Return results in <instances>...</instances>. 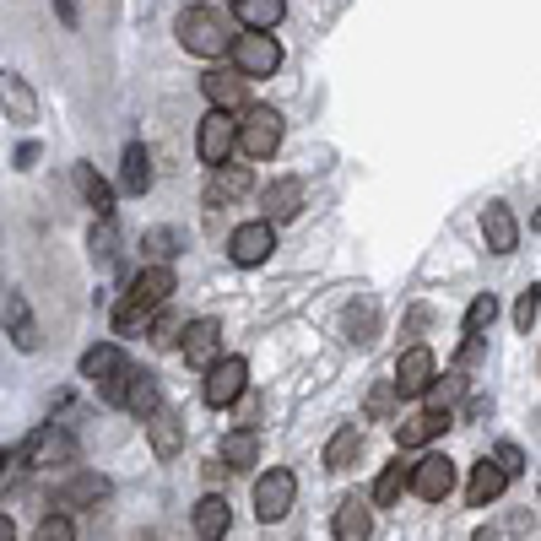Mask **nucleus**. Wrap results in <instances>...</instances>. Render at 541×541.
I'll list each match as a JSON object with an SVG mask.
<instances>
[{
  "instance_id": "f257e3e1",
  "label": "nucleus",
  "mask_w": 541,
  "mask_h": 541,
  "mask_svg": "<svg viewBox=\"0 0 541 541\" xmlns=\"http://www.w3.org/2000/svg\"><path fill=\"white\" fill-rule=\"evenodd\" d=\"M168 293H174V266H141L136 282L125 287L120 309H114V331L120 336H136L152 325V314L168 303Z\"/></svg>"
},
{
  "instance_id": "f03ea898",
  "label": "nucleus",
  "mask_w": 541,
  "mask_h": 541,
  "mask_svg": "<svg viewBox=\"0 0 541 541\" xmlns=\"http://www.w3.org/2000/svg\"><path fill=\"white\" fill-rule=\"evenodd\" d=\"M174 33H179V44L190 49V55H201V60H217V55H228V49H233L228 22H222L211 6H184Z\"/></svg>"
},
{
  "instance_id": "7ed1b4c3",
  "label": "nucleus",
  "mask_w": 541,
  "mask_h": 541,
  "mask_svg": "<svg viewBox=\"0 0 541 541\" xmlns=\"http://www.w3.org/2000/svg\"><path fill=\"white\" fill-rule=\"evenodd\" d=\"M130 374H136V368L125 363V352L114 347V341H103V347H87V352H82V379H92V385H98V395H103L109 406H125Z\"/></svg>"
},
{
  "instance_id": "20e7f679",
  "label": "nucleus",
  "mask_w": 541,
  "mask_h": 541,
  "mask_svg": "<svg viewBox=\"0 0 541 541\" xmlns=\"http://www.w3.org/2000/svg\"><path fill=\"white\" fill-rule=\"evenodd\" d=\"M276 147H282V114H276L271 103H244V114H239V152L255 157V163H266V157H276Z\"/></svg>"
},
{
  "instance_id": "39448f33",
  "label": "nucleus",
  "mask_w": 541,
  "mask_h": 541,
  "mask_svg": "<svg viewBox=\"0 0 541 541\" xmlns=\"http://www.w3.org/2000/svg\"><path fill=\"white\" fill-rule=\"evenodd\" d=\"M228 55H233V71L249 76V82H260V76H271L276 65H282V44H276L271 33H255V28H249V33L233 38Z\"/></svg>"
},
{
  "instance_id": "423d86ee",
  "label": "nucleus",
  "mask_w": 541,
  "mask_h": 541,
  "mask_svg": "<svg viewBox=\"0 0 541 541\" xmlns=\"http://www.w3.org/2000/svg\"><path fill=\"white\" fill-rule=\"evenodd\" d=\"M271 249H276V222L271 217H255V222H244V228L228 233V260L233 266H266Z\"/></svg>"
},
{
  "instance_id": "0eeeda50",
  "label": "nucleus",
  "mask_w": 541,
  "mask_h": 541,
  "mask_svg": "<svg viewBox=\"0 0 541 541\" xmlns=\"http://www.w3.org/2000/svg\"><path fill=\"white\" fill-rule=\"evenodd\" d=\"M195 147H201V163H206V168L228 163V157L239 152V120H233L228 109H211L206 120H201V136H195Z\"/></svg>"
},
{
  "instance_id": "6e6552de",
  "label": "nucleus",
  "mask_w": 541,
  "mask_h": 541,
  "mask_svg": "<svg viewBox=\"0 0 541 541\" xmlns=\"http://www.w3.org/2000/svg\"><path fill=\"white\" fill-rule=\"evenodd\" d=\"M244 385H249V363L244 358H217L206 368V385H201V395H206V406H233L244 395Z\"/></svg>"
},
{
  "instance_id": "1a4fd4ad",
  "label": "nucleus",
  "mask_w": 541,
  "mask_h": 541,
  "mask_svg": "<svg viewBox=\"0 0 541 541\" xmlns=\"http://www.w3.org/2000/svg\"><path fill=\"white\" fill-rule=\"evenodd\" d=\"M71 460H76V439L65 428H38L17 450V466H71Z\"/></svg>"
},
{
  "instance_id": "9d476101",
  "label": "nucleus",
  "mask_w": 541,
  "mask_h": 541,
  "mask_svg": "<svg viewBox=\"0 0 541 541\" xmlns=\"http://www.w3.org/2000/svg\"><path fill=\"white\" fill-rule=\"evenodd\" d=\"M412 493L428 498V504H444L455 493V460L450 455H422L412 466Z\"/></svg>"
},
{
  "instance_id": "9b49d317",
  "label": "nucleus",
  "mask_w": 541,
  "mask_h": 541,
  "mask_svg": "<svg viewBox=\"0 0 541 541\" xmlns=\"http://www.w3.org/2000/svg\"><path fill=\"white\" fill-rule=\"evenodd\" d=\"M293 493H298V482H293V471H282V466H271L266 477L255 482V514L260 520H282L287 509H293Z\"/></svg>"
},
{
  "instance_id": "f8f14e48",
  "label": "nucleus",
  "mask_w": 541,
  "mask_h": 541,
  "mask_svg": "<svg viewBox=\"0 0 541 541\" xmlns=\"http://www.w3.org/2000/svg\"><path fill=\"white\" fill-rule=\"evenodd\" d=\"M433 379H439V363H433L428 347H406L401 363H395V390L401 395H428Z\"/></svg>"
},
{
  "instance_id": "ddd939ff",
  "label": "nucleus",
  "mask_w": 541,
  "mask_h": 541,
  "mask_svg": "<svg viewBox=\"0 0 541 541\" xmlns=\"http://www.w3.org/2000/svg\"><path fill=\"white\" fill-rule=\"evenodd\" d=\"M179 352H184V363L211 368L222 358V325L217 320H190V325H184V336H179Z\"/></svg>"
},
{
  "instance_id": "4468645a",
  "label": "nucleus",
  "mask_w": 541,
  "mask_h": 541,
  "mask_svg": "<svg viewBox=\"0 0 541 541\" xmlns=\"http://www.w3.org/2000/svg\"><path fill=\"white\" fill-rule=\"evenodd\" d=\"M444 428H455L450 406H428V412L406 417L401 428H395V444H401V450H422V444H428V439H439Z\"/></svg>"
},
{
  "instance_id": "2eb2a0df",
  "label": "nucleus",
  "mask_w": 541,
  "mask_h": 541,
  "mask_svg": "<svg viewBox=\"0 0 541 541\" xmlns=\"http://www.w3.org/2000/svg\"><path fill=\"white\" fill-rule=\"evenodd\" d=\"M249 163H217L206 174V206H228V201H244L249 195Z\"/></svg>"
},
{
  "instance_id": "dca6fc26",
  "label": "nucleus",
  "mask_w": 541,
  "mask_h": 541,
  "mask_svg": "<svg viewBox=\"0 0 541 541\" xmlns=\"http://www.w3.org/2000/svg\"><path fill=\"white\" fill-rule=\"evenodd\" d=\"M0 325H6V336L17 341V352H38V320H33V309H28L22 293L0 298Z\"/></svg>"
},
{
  "instance_id": "f3484780",
  "label": "nucleus",
  "mask_w": 541,
  "mask_h": 541,
  "mask_svg": "<svg viewBox=\"0 0 541 541\" xmlns=\"http://www.w3.org/2000/svg\"><path fill=\"white\" fill-rule=\"evenodd\" d=\"M147 439H152L157 460H174L184 450V417L174 412V406H157V412L147 417Z\"/></svg>"
},
{
  "instance_id": "a211bd4d",
  "label": "nucleus",
  "mask_w": 541,
  "mask_h": 541,
  "mask_svg": "<svg viewBox=\"0 0 541 541\" xmlns=\"http://www.w3.org/2000/svg\"><path fill=\"white\" fill-rule=\"evenodd\" d=\"M482 239L493 255H514V249H520V222H514V211L504 201H493L482 211Z\"/></svg>"
},
{
  "instance_id": "6ab92c4d",
  "label": "nucleus",
  "mask_w": 541,
  "mask_h": 541,
  "mask_svg": "<svg viewBox=\"0 0 541 541\" xmlns=\"http://www.w3.org/2000/svg\"><path fill=\"white\" fill-rule=\"evenodd\" d=\"M260 211H266L271 222H287L303 211V179H271L266 190H260Z\"/></svg>"
},
{
  "instance_id": "aec40b11",
  "label": "nucleus",
  "mask_w": 541,
  "mask_h": 541,
  "mask_svg": "<svg viewBox=\"0 0 541 541\" xmlns=\"http://www.w3.org/2000/svg\"><path fill=\"white\" fill-rule=\"evenodd\" d=\"M504 487H509V471L498 466V460H482V466L471 471V482H466V504L471 509H487V504L504 498Z\"/></svg>"
},
{
  "instance_id": "412c9836",
  "label": "nucleus",
  "mask_w": 541,
  "mask_h": 541,
  "mask_svg": "<svg viewBox=\"0 0 541 541\" xmlns=\"http://www.w3.org/2000/svg\"><path fill=\"white\" fill-rule=\"evenodd\" d=\"M0 103H6L11 125H33L38 120V98H33V87L22 82L17 71H0Z\"/></svg>"
},
{
  "instance_id": "4be33fe9",
  "label": "nucleus",
  "mask_w": 541,
  "mask_h": 541,
  "mask_svg": "<svg viewBox=\"0 0 541 541\" xmlns=\"http://www.w3.org/2000/svg\"><path fill=\"white\" fill-rule=\"evenodd\" d=\"M244 87H249V76H239V71H206L201 76V92L211 98V109H244Z\"/></svg>"
},
{
  "instance_id": "5701e85b",
  "label": "nucleus",
  "mask_w": 541,
  "mask_h": 541,
  "mask_svg": "<svg viewBox=\"0 0 541 541\" xmlns=\"http://www.w3.org/2000/svg\"><path fill=\"white\" fill-rule=\"evenodd\" d=\"M109 498V477H98V471H82V477H71L55 493L60 509H87V504H103Z\"/></svg>"
},
{
  "instance_id": "b1692460",
  "label": "nucleus",
  "mask_w": 541,
  "mask_h": 541,
  "mask_svg": "<svg viewBox=\"0 0 541 541\" xmlns=\"http://www.w3.org/2000/svg\"><path fill=\"white\" fill-rule=\"evenodd\" d=\"M71 179H76V190H82V201L98 211V217H114V184L98 174L92 163H76L71 168Z\"/></svg>"
},
{
  "instance_id": "393cba45",
  "label": "nucleus",
  "mask_w": 541,
  "mask_h": 541,
  "mask_svg": "<svg viewBox=\"0 0 541 541\" xmlns=\"http://www.w3.org/2000/svg\"><path fill=\"white\" fill-rule=\"evenodd\" d=\"M157 406H163V385H157V374H147V368H136L125 385V412H136L141 422H147Z\"/></svg>"
},
{
  "instance_id": "a878e982",
  "label": "nucleus",
  "mask_w": 541,
  "mask_h": 541,
  "mask_svg": "<svg viewBox=\"0 0 541 541\" xmlns=\"http://www.w3.org/2000/svg\"><path fill=\"white\" fill-rule=\"evenodd\" d=\"M233 17L255 33H271L276 22L287 17V0H233Z\"/></svg>"
},
{
  "instance_id": "bb28decb",
  "label": "nucleus",
  "mask_w": 541,
  "mask_h": 541,
  "mask_svg": "<svg viewBox=\"0 0 541 541\" xmlns=\"http://www.w3.org/2000/svg\"><path fill=\"white\" fill-rule=\"evenodd\" d=\"M368 531H374V514H368L363 498H341L336 509V541H368Z\"/></svg>"
},
{
  "instance_id": "cd10ccee",
  "label": "nucleus",
  "mask_w": 541,
  "mask_h": 541,
  "mask_svg": "<svg viewBox=\"0 0 541 541\" xmlns=\"http://www.w3.org/2000/svg\"><path fill=\"white\" fill-rule=\"evenodd\" d=\"M120 184L130 195H147L152 190V152L141 147V141H130L125 147V163H120Z\"/></svg>"
},
{
  "instance_id": "c85d7f7f",
  "label": "nucleus",
  "mask_w": 541,
  "mask_h": 541,
  "mask_svg": "<svg viewBox=\"0 0 541 541\" xmlns=\"http://www.w3.org/2000/svg\"><path fill=\"white\" fill-rule=\"evenodd\" d=\"M228 536V498H201L195 504V541H222Z\"/></svg>"
},
{
  "instance_id": "c756f323",
  "label": "nucleus",
  "mask_w": 541,
  "mask_h": 541,
  "mask_svg": "<svg viewBox=\"0 0 541 541\" xmlns=\"http://www.w3.org/2000/svg\"><path fill=\"white\" fill-rule=\"evenodd\" d=\"M358 455H363V428L347 422V428H336V439L325 444V471H347Z\"/></svg>"
},
{
  "instance_id": "7c9ffc66",
  "label": "nucleus",
  "mask_w": 541,
  "mask_h": 541,
  "mask_svg": "<svg viewBox=\"0 0 541 541\" xmlns=\"http://www.w3.org/2000/svg\"><path fill=\"white\" fill-rule=\"evenodd\" d=\"M374 331H379V309H374L368 298L352 303V309L341 314V336H347L352 347H368V341H374Z\"/></svg>"
},
{
  "instance_id": "2f4dec72",
  "label": "nucleus",
  "mask_w": 541,
  "mask_h": 541,
  "mask_svg": "<svg viewBox=\"0 0 541 541\" xmlns=\"http://www.w3.org/2000/svg\"><path fill=\"white\" fill-rule=\"evenodd\" d=\"M184 249V233L179 228H152L147 239H141V255H147V266H168Z\"/></svg>"
},
{
  "instance_id": "473e14b6",
  "label": "nucleus",
  "mask_w": 541,
  "mask_h": 541,
  "mask_svg": "<svg viewBox=\"0 0 541 541\" xmlns=\"http://www.w3.org/2000/svg\"><path fill=\"white\" fill-rule=\"evenodd\" d=\"M406 487H412V466H401V460H395V466L379 471V482H374V504H379V509L401 504V493H406Z\"/></svg>"
},
{
  "instance_id": "72a5a7b5",
  "label": "nucleus",
  "mask_w": 541,
  "mask_h": 541,
  "mask_svg": "<svg viewBox=\"0 0 541 541\" xmlns=\"http://www.w3.org/2000/svg\"><path fill=\"white\" fill-rule=\"evenodd\" d=\"M255 455H260L255 428H239V433H228V439H222V460H228V466H255Z\"/></svg>"
},
{
  "instance_id": "f704fd0d",
  "label": "nucleus",
  "mask_w": 541,
  "mask_h": 541,
  "mask_svg": "<svg viewBox=\"0 0 541 541\" xmlns=\"http://www.w3.org/2000/svg\"><path fill=\"white\" fill-rule=\"evenodd\" d=\"M87 249H92V260H98V266H109V260L120 255V233H114V217H98V228H92Z\"/></svg>"
},
{
  "instance_id": "c9c22d12",
  "label": "nucleus",
  "mask_w": 541,
  "mask_h": 541,
  "mask_svg": "<svg viewBox=\"0 0 541 541\" xmlns=\"http://www.w3.org/2000/svg\"><path fill=\"white\" fill-rule=\"evenodd\" d=\"M493 320H498V298L493 293H477V298H471V309H466V336H482Z\"/></svg>"
},
{
  "instance_id": "e433bc0d",
  "label": "nucleus",
  "mask_w": 541,
  "mask_h": 541,
  "mask_svg": "<svg viewBox=\"0 0 541 541\" xmlns=\"http://www.w3.org/2000/svg\"><path fill=\"white\" fill-rule=\"evenodd\" d=\"M536 314H541V287L531 282V287H525V293H520V303H514V331H525V336H531Z\"/></svg>"
},
{
  "instance_id": "4c0bfd02",
  "label": "nucleus",
  "mask_w": 541,
  "mask_h": 541,
  "mask_svg": "<svg viewBox=\"0 0 541 541\" xmlns=\"http://www.w3.org/2000/svg\"><path fill=\"white\" fill-rule=\"evenodd\" d=\"M33 541H76V525L65 520V514H49V520H38Z\"/></svg>"
},
{
  "instance_id": "58836bf2",
  "label": "nucleus",
  "mask_w": 541,
  "mask_h": 541,
  "mask_svg": "<svg viewBox=\"0 0 541 541\" xmlns=\"http://www.w3.org/2000/svg\"><path fill=\"white\" fill-rule=\"evenodd\" d=\"M179 336H184L179 314H163V320H152V341H157V347H179Z\"/></svg>"
},
{
  "instance_id": "ea45409f",
  "label": "nucleus",
  "mask_w": 541,
  "mask_h": 541,
  "mask_svg": "<svg viewBox=\"0 0 541 541\" xmlns=\"http://www.w3.org/2000/svg\"><path fill=\"white\" fill-rule=\"evenodd\" d=\"M395 395H401V390H395V379H390V385H379L374 395H368V417H390Z\"/></svg>"
},
{
  "instance_id": "a19ab883",
  "label": "nucleus",
  "mask_w": 541,
  "mask_h": 541,
  "mask_svg": "<svg viewBox=\"0 0 541 541\" xmlns=\"http://www.w3.org/2000/svg\"><path fill=\"white\" fill-rule=\"evenodd\" d=\"M493 460L509 471V477H520V471H525V455H520V444H498V450H493Z\"/></svg>"
},
{
  "instance_id": "79ce46f5",
  "label": "nucleus",
  "mask_w": 541,
  "mask_h": 541,
  "mask_svg": "<svg viewBox=\"0 0 541 541\" xmlns=\"http://www.w3.org/2000/svg\"><path fill=\"white\" fill-rule=\"evenodd\" d=\"M17 168H22V174L38 168V141H22V147H17Z\"/></svg>"
},
{
  "instance_id": "37998d69",
  "label": "nucleus",
  "mask_w": 541,
  "mask_h": 541,
  "mask_svg": "<svg viewBox=\"0 0 541 541\" xmlns=\"http://www.w3.org/2000/svg\"><path fill=\"white\" fill-rule=\"evenodd\" d=\"M55 11H60L65 28H76V0H55Z\"/></svg>"
},
{
  "instance_id": "c03bdc74",
  "label": "nucleus",
  "mask_w": 541,
  "mask_h": 541,
  "mask_svg": "<svg viewBox=\"0 0 541 541\" xmlns=\"http://www.w3.org/2000/svg\"><path fill=\"white\" fill-rule=\"evenodd\" d=\"M0 541H17V525H11V514H0Z\"/></svg>"
},
{
  "instance_id": "a18cd8bd",
  "label": "nucleus",
  "mask_w": 541,
  "mask_h": 541,
  "mask_svg": "<svg viewBox=\"0 0 541 541\" xmlns=\"http://www.w3.org/2000/svg\"><path fill=\"white\" fill-rule=\"evenodd\" d=\"M471 541H498V531H477V536H471Z\"/></svg>"
},
{
  "instance_id": "49530a36",
  "label": "nucleus",
  "mask_w": 541,
  "mask_h": 541,
  "mask_svg": "<svg viewBox=\"0 0 541 541\" xmlns=\"http://www.w3.org/2000/svg\"><path fill=\"white\" fill-rule=\"evenodd\" d=\"M6 466H11V455H6V450H0V477H6Z\"/></svg>"
},
{
  "instance_id": "de8ad7c7",
  "label": "nucleus",
  "mask_w": 541,
  "mask_h": 541,
  "mask_svg": "<svg viewBox=\"0 0 541 541\" xmlns=\"http://www.w3.org/2000/svg\"><path fill=\"white\" fill-rule=\"evenodd\" d=\"M536 228H541V211H536Z\"/></svg>"
}]
</instances>
